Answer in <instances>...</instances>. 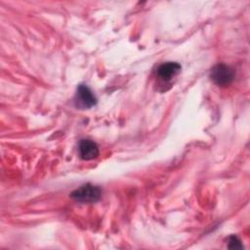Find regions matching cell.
I'll list each match as a JSON object with an SVG mask.
<instances>
[{
  "label": "cell",
  "mask_w": 250,
  "mask_h": 250,
  "mask_svg": "<svg viewBox=\"0 0 250 250\" xmlns=\"http://www.w3.org/2000/svg\"><path fill=\"white\" fill-rule=\"evenodd\" d=\"M228 242H229V248L237 249V248H241V247H242L241 241H240L236 236H234V235L229 236Z\"/></svg>",
  "instance_id": "8992f818"
},
{
  "label": "cell",
  "mask_w": 250,
  "mask_h": 250,
  "mask_svg": "<svg viewBox=\"0 0 250 250\" xmlns=\"http://www.w3.org/2000/svg\"><path fill=\"white\" fill-rule=\"evenodd\" d=\"M70 196L74 200L79 201V202L93 203L100 199L101 189L96 186L87 184V185H84V186L78 188L74 191H72Z\"/></svg>",
  "instance_id": "6da1fadb"
},
{
  "label": "cell",
  "mask_w": 250,
  "mask_h": 250,
  "mask_svg": "<svg viewBox=\"0 0 250 250\" xmlns=\"http://www.w3.org/2000/svg\"><path fill=\"white\" fill-rule=\"evenodd\" d=\"M79 155L83 160H92L99 156V146L91 140H82L78 146Z\"/></svg>",
  "instance_id": "277c9868"
},
{
  "label": "cell",
  "mask_w": 250,
  "mask_h": 250,
  "mask_svg": "<svg viewBox=\"0 0 250 250\" xmlns=\"http://www.w3.org/2000/svg\"><path fill=\"white\" fill-rule=\"evenodd\" d=\"M181 70V65L175 62H167L158 66L156 73L157 76L164 81H169Z\"/></svg>",
  "instance_id": "5b68a950"
},
{
  "label": "cell",
  "mask_w": 250,
  "mask_h": 250,
  "mask_svg": "<svg viewBox=\"0 0 250 250\" xmlns=\"http://www.w3.org/2000/svg\"><path fill=\"white\" fill-rule=\"evenodd\" d=\"M213 82L219 86L229 85L234 78V71L227 64L219 63L215 65L210 73Z\"/></svg>",
  "instance_id": "7a4b0ae2"
},
{
  "label": "cell",
  "mask_w": 250,
  "mask_h": 250,
  "mask_svg": "<svg viewBox=\"0 0 250 250\" xmlns=\"http://www.w3.org/2000/svg\"><path fill=\"white\" fill-rule=\"evenodd\" d=\"M75 102L77 106L89 108L96 104L97 99L95 98L92 91L86 85H79L76 91Z\"/></svg>",
  "instance_id": "3957f363"
}]
</instances>
